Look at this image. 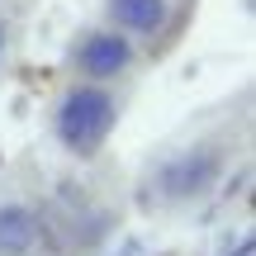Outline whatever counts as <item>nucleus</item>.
I'll return each instance as SVG.
<instances>
[{
    "mask_svg": "<svg viewBox=\"0 0 256 256\" xmlns=\"http://www.w3.org/2000/svg\"><path fill=\"white\" fill-rule=\"evenodd\" d=\"M114 119H119V114H114L110 90H100V86H76V90H66V100L57 104V138H62V147L90 156L95 147L110 138Z\"/></svg>",
    "mask_w": 256,
    "mask_h": 256,
    "instance_id": "1",
    "label": "nucleus"
},
{
    "mask_svg": "<svg viewBox=\"0 0 256 256\" xmlns=\"http://www.w3.org/2000/svg\"><path fill=\"white\" fill-rule=\"evenodd\" d=\"M223 171V156L214 152V147H200V152H180L176 162L162 166V176H156V185H162L166 200H194V194H204L214 180H218Z\"/></svg>",
    "mask_w": 256,
    "mask_h": 256,
    "instance_id": "2",
    "label": "nucleus"
},
{
    "mask_svg": "<svg viewBox=\"0 0 256 256\" xmlns=\"http://www.w3.org/2000/svg\"><path fill=\"white\" fill-rule=\"evenodd\" d=\"M128 62H133V48H128V38H119V34H90L76 48V66H81L86 76H95V81L119 76Z\"/></svg>",
    "mask_w": 256,
    "mask_h": 256,
    "instance_id": "3",
    "label": "nucleus"
},
{
    "mask_svg": "<svg viewBox=\"0 0 256 256\" xmlns=\"http://www.w3.org/2000/svg\"><path fill=\"white\" fill-rule=\"evenodd\" d=\"M38 242V214L24 204H0V256H28Z\"/></svg>",
    "mask_w": 256,
    "mask_h": 256,
    "instance_id": "4",
    "label": "nucleus"
},
{
    "mask_svg": "<svg viewBox=\"0 0 256 256\" xmlns=\"http://www.w3.org/2000/svg\"><path fill=\"white\" fill-rule=\"evenodd\" d=\"M110 14L119 28H133V34H156L166 19V0H110Z\"/></svg>",
    "mask_w": 256,
    "mask_h": 256,
    "instance_id": "5",
    "label": "nucleus"
},
{
    "mask_svg": "<svg viewBox=\"0 0 256 256\" xmlns=\"http://www.w3.org/2000/svg\"><path fill=\"white\" fill-rule=\"evenodd\" d=\"M0 48H5V24H0Z\"/></svg>",
    "mask_w": 256,
    "mask_h": 256,
    "instance_id": "6",
    "label": "nucleus"
},
{
    "mask_svg": "<svg viewBox=\"0 0 256 256\" xmlns=\"http://www.w3.org/2000/svg\"><path fill=\"white\" fill-rule=\"evenodd\" d=\"M242 256H252V247H242Z\"/></svg>",
    "mask_w": 256,
    "mask_h": 256,
    "instance_id": "7",
    "label": "nucleus"
}]
</instances>
